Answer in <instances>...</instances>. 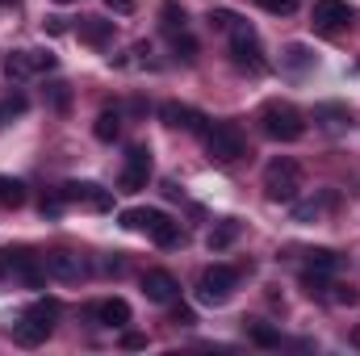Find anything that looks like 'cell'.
<instances>
[{
	"label": "cell",
	"instance_id": "obj_18",
	"mask_svg": "<svg viewBox=\"0 0 360 356\" xmlns=\"http://www.w3.org/2000/svg\"><path fill=\"white\" fill-rule=\"evenodd\" d=\"M243 331H248V336H252V344H260V348H276V344H281V331L269 327V323H260V319H248V323H243Z\"/></svg>",
	"mask_w": 360,
	"mask_h": 356
},
{
	"label": "cell",
	"instance_id": "obj_25",
	"mask_svg": "<svg viewBox=\"0 0 360 356\" xmlns=\"http://www.w3.org/2000/svg\"><path fill=\"white\" fill-rule=\"evenodd\" d=\"M310 63H314V55H310V51H306L302 42H293V46L285 51V68H293V72H306Z\"/></svg>",
	"mask_w": 360,
	"mask_h": 356
},
{
	"label": "cell",
	"instance_id": "obj_13",
	"mask_svg": "<svg viewBox=\"0 0 360 356\" xmlns=\"http://www.w3.org/2000/svg\"><path fill=\"white\" fill-rule=\"evenodd\" d=\"M46 272H51L55 281H80V276H84V260H80L76 252H51V256H46Z\"/></svg>",
	"mask_w": 360,
	"mask_h": 356
},
{
	"label": "cell",
	"instance_id": "obj_33",
	"mask_svg": "<svg viewBox=\"0 0 360 356\" xmlns=\"http://www.w3.org/2000/svg\"><path fill=\"white\" fill-rule=\"evenodd\" d=\"M63 205H68V201H63V193L46 197V201H42V218H59V214H63Z\"/></svg>",
	"mask_w": 360,
	"mask_h": 356
},
{
	"label": "cell",
	"instance_id": "obj_40",
	"mask_svg": "<svg viewBox=\"0 0 360 356\" xmlns=\"http://www.w3.org/2000/svg\"><path fill=\"white\" fill-rule=\"evenodd\" d=\"M352 344H356V348H360V327H356V331H352Z\"/></svg>",
	"mask_w": 360,
	"mask_h": 356
},
{
	"label": "cell",
	"instance_id": "obj_7",
	"mask_svg": "<svg viewBox=\"0 0 360 356\" xmlns=\"http://www.w3.org/2000/svg\"><path fill=\"white\" fill-rule=\"evenodd\" d=\"M231 59H235V68H248V72H264L269 68L264 51H260V38H256V30L248 21H239L231 30Z\"/></svg>",
	"mask_w": 360,
	"mask_h": 356
},
{
	"label": "cell",
	"instance_id": "obj_4",
	"mask_svg": "<svg viewBox=\"0 0 360 356\" xmlns=\"http://www.w3.org/2000/svg\"><path fill=\"white\" fill-rule=\"evenodd\" d=\"M205 155H210L214 164H235V160H243V155H248L243 130H239L235 122H214V126L205 130Z\"/></svg>",
	"mask_w": 360,
	"mask_h": 356
},
{
	"label": "cell",
	"instance_id": "obj_1",
	"mask_svg": "<svg viewBox=\"0 0 360 356\" xmlns=\"http://www.w3.org/2000/svg\"><path fill=\"white\" fill-rule=\"evenodd\" d=\"M122 227H126V231H147L160 248H176V243H184L180 222H172V218L160 214V210H122Z\"/></svg>",
	"mask_w": 360,
	"mask_h": 356
},
{
	"label": "cell",
	"instance_id": "obj_16",
	"mask_svg": "<svg viewBox=\"0 0 360 356\" xmlns=\"http://www.w3.org/2000/svg\"><path fill=\"white\" fill-rule=\"evenodd\" d=\"M80 38L92 42V46H105V42L113 38V21H105V17H84V21H80Z\"/></svg>",
	"mask_w": 360,
	"mask_h": 356
},
{
	"label": "cell",
	"instance_id": "obj_36",
	"mask_svg": "<svg viewBox=\"0 0 360 356\" xmlns=\"http://www.w3.org/2000/svg\"><path fill=\"white\" fill-rule=\"evenodd\" d=\"M172 323H180V327H193V323H197V314H193L188 306H176V314H172Z\"/></svg>",
	"mask_w": 360,
	"mask_h": 356
},
{
	"label": "cell",
	"instance_id": "obj_12",
	"mask_svg": "<svg viewBox=\"0 0 360 356\" xmlns=\"http://www.w3.org/2000/svg\"><path fill=\"white\" fill-rule=\"evenodd\" d=\"M160 117H164L172 130H188V134H197V130L205 126V113H201V109H193V105H180V101L160 105Z\"/></svg>",
	"mask_w": 360,
	"mask_h": 356
},
{
	"label": "cell",
	"instance_id": "obj_17",
	"mask_svg": "<svg viewBox=\"0 0 360 356\" xmlns=\"http://www.w3.org/2000/svg\"><path fill=\"white\" fill-rule=\"evenodd\" d=\"M235 239H239V222H235V218H226V222H218V227L210 231V239H205V243H210V252H226Z\"/></svg>",
	"mask_w": 360,
	"mask_h": 356
},
{
	"label": "cell",
	"instance_id": "obj_15",
	"mask_svg": "<svg viewBox=\"0 0 360 356\" xmlns=\"http://www.w3.org/2000/svg\"><path fill=\"white\" fill-rule=\"evenodd\" d=\"M46 336H51V323H38V319H30V314H21V323H13V340H17L21 348H38Z\"/></svg>",
	"mask_w": 360,
	"mask_h": 356
},
{
	"label": "cell",
	"instance_id": "obj_41",
	"mask_svg": "<svg viewBox=\"0 0 360 356\" xmlns=\"http://www.w3.org/2000/svg\"><path fill=\"white\" fill-rule=\"evenodd\" d=\"M55 4H72V0H55Z\"/></svg>",
	"mask_w": 360,
	"mask_h": 356
},
{
	"label": "cell",
	"instance_id": "obj_14",
	"mask_svg": "<svg viewBox=\"0 0 360 356\" xmlns=\"http://www.w3.org/2000/svg\"><path fill=\"white\" fill-rule=\"evenodd\" d=\"M92 319H96L101 327H126V323H130V306H126L122 298H105V302L92 306Z\"/></svg>",
	"mask_w": 360,
	"mask_h": 356
},
{
	"label": "cell",
	"instance_id": "obj_35",
	"mask_svg": "<svg viewBox=\"0 0 360 356\" xmlns=\"http://www.w3.org/2000/svg\"><path fill=\"white\" fill-rule=\"evenodd\" d=\"M122 348L139 352V348H147V336H143V331H126V336H122Z\"/></svg>",
	"mask_w": 360,
	"mask_h": 356
},
{
	"label": "cell",
	"instance_id": "obj_28",
	"mask_svg": "<svg viewBox=\"0 0 360 356\" xmlns=\"http://www.w3.org/2000/svg\"><path fill=\"white\" fill-rule=\"evenodd\" d=\"M172 46H176V55L184 59V63H193V59H197V38H193V34H184V30H180Z\"/></svg>",
	"mask_w": 360,
	"mask_h": 356
},
{
	"label": "cell",
	"instance_id": "obj_21",
	"mask_svg": "<svg viewBox=\"0 0 360 356\" xmlns=\"http://www.w3.org/2000/svg\"><path fill=\"white\" fill-rule=\"evenodd\" d=\"M314 117H323L331 130H344V126H352V113L344 109V105H335V101H327V105H319L314 109Z\"/></svg>",
	"mask_w": 360,
	"mask_h": 356
},
{
	"label": "cell",
	"instance_id": "obj_34",
	"mask_svg": "<svg viewBox=\"0 0 360 356\" xmlns=\"http://www.w3.org/2000/svg\"><path fill=\"white\" fill-rule=\"evenodd\" d=\"M17 113H25V96H8V101L0 105V122H4V117H17Z\"/></svg>",
	"mask_w": 360,
	"mask_h": 356
},
{
	"label": "cell",
	"instance_id": "obj_37",
	"mask_svg": "<svg viewBox=\"0 0 360 356\" xmlns=\"http://www.w3.org/2000/svg\"><path fill=\"white\" fill-rule=\"evenodd\" d=\"M51 96H55L59 109H68V101H72V96H68V84H51Z\"/></svg>",
	"mask_w": 360,
	"mask_h": 356
},
{
	"label": "cell",
	"instance_id": "obj_38",
	"mask_svg": "<svg viewBox=\"0 0 360 356\" xmlns=\"http://www.w3.org/2000/svg\"><path fill=\"white\" fill-rule=\"evenodd\" d=\"M105 4H109L113 13H134V4H139V0H105Z\"/></svg>",
	"mask_w": 360,
	"mask_h": 356
},
{
	"label": "cell",
	"instance_id": "obj_2",
	"mask_svg": "<svg viewBox=\"0 0 360 356\" xmlns=\"http://www.w3.org/2000/svg\"><path fill=\"white\" fill-rule=\"evenodd\" d=\"M260 122H264V134L276 143H297L306 134V117L289 105V101H269L260 109Z\"/></svg>",
	"mask_w": 360,
	"mask_h": 356
},
{
	"label": "cell",
	"instance_id": "obj_20",
	"mask_svg": "<svg viewBox=\"0 0 360 356\" xmlns=\"http://www.w3.org/2000/svg\"><path fill=\"white\" fill-rule=\"evenodd\" d=\"M4 76H8V80H30V76H34L30 51H13V55L4 59Z\"/></svg>",
	"mask_w": 360,
	"mask_h": 356
},
{
	"label": "cell",
	"instance_id": "obj_29",
	"mask_svg": "<svg viewBox=\"0 0 360 356\" xmlns=\"http://www.w3.org/2000/svg\"><path fill=\"white\" fill-rule=\"evenodd\" d=\"M331 201H335V197L327 193L323 201H310V205H297V210H293V218H297V222H310V218H319V214H323V205H331Z\"/></svg>",
	"mask_w": 360,
	"mask_h": 356
},
{
	"label": "cell",
	"instance_id": "obj_19",
	"mask_svg": "<svg viewBox=\"0 0 360 356\" xmlns=\"http://www.w3.org/2000/svg\"><path fill=\"white\" fill-rule=\"evenodd\" d=\"M92 134H96L101 143H113V139L122 134V113H117V109H105V113L96 117V126H92Z\"/></svg>",
	"mask_w": 360,
	"mask_h": 356
},
{
	"label": "cell",
	"instance_id": "obj_26",
	"mask_svg": "<svg viewBox=\"0 0 360 356\" xmlns=\"http://www.w3.org/2000/svg\"><path fill=\"white\" fill-rule=\"evenodd\" d=\"M239 21H243V17H239V13H231V8H210V25H214V30H226V34H231Z\"/></svg>",
	"mask_w": 360,
	"mask_h": 356
},
{
	"label": "cell",
	"instance_id": "obj_3",
	"mask_svg": "<svg viewBox=\"0 0 360 356\" xmlns=\"http://www.w3.org/2000/svg\"><path fill=\"white\" fill-rule=\"evenodd\" d=\"M297 193H302V164L289 160V155L272 160L269 168H264V197L289 205V201H297Z\"/></svg>",
	"mask_w": 360,
	"mask_h": 356
},
{
	"label": "cell",
	"instance_id": "obj_31",
	"mask_svg": "<svg viewBox=\"0 0 360 356\" xmlns=\"http://www.w3.org/2000/svg\"><path fill=\"white\" fill-rule=\"evenodd\" d=\"M264 13H272V17H289L293 8H297V0H256Z\"/></svg>",
	"mask_w": 360,
	"mask_h": 356
},
{
	"label": "cell",
	"instance_id": "obj_10",
	"mask_svg": "<svg viewBox=\"0 0 360 356\" xmlns=\"http://www.w3.org/2000/svg\"><path fill=\"white\" fill-rule=\"evenodd\" d=\"M143 293H147L151 302H160V306H172L180 298V281L168 268H151V272L143 276Z\"/></svg>",
	"mask_w": 360,
	"mask_h": 356
},
{
	"label": "cell",
	"instance_id": "obj_6",
	"mask_svg": "<svg viewBox=\"0 0 360 356\" xmlns=\"http://www.w3.org/2000/svg\"><path fill=\"white\" fill-rule=\"evenodd\" d=\"M0 272H8L13 281L30 285V289H42L46 285V260H38L34 252H0Z\"/></svg>",
	"mask_w": 360,
	"mask_h": 356
},
{
	"label": "cell",
	"instance_id": "obj_5",
	"mask_svg": "<svg viewBox=\"0 0 360 356\" xmlns=\"http://www.w3.org/2000/svg\"><path fill=\"white\" fill-rule=\"evenodd\" d=\"M235 285H239V268L210 265L201 272V281H197V298H201L205 306H222V302L235 293Z\"/></svg>",
	"mask_w": 360,
	"mask_h": 356
},
{
	"label": "cell",
	"instance_id": "obj_8",
	"mask_svg": "<svg viewBox=\"0 0 360 356\" xmlns=\"http://www.w3.org/2000/svg\"><path fill=\"white\" fill-rule=\"evenodd\" d=\"M147 180H151V147L134 143V147L126 151V164H122L117 189H122V193H139V189H147Z\"/></svg>",
	"mask_w": 360,
	"mask_h": 356
},
{
	"label": "cell",
	"instance_id": "obj_23",
	"mask_svg": "<svg viewBox=\"0 0 360 356\" xmlns=\"http://www.w3.org/2000/svg\"><path fill=\"white\" fill-rule=\"evenodd\" d=\"M160 17H164V30H172V34H180V30H184V21H188V13H184V4H176V0H164V8H160Z\"/></svg>",
	"mask_w": 360,
	"mask_h": 356
},
{
	"label": "cell",
	"instance_id": "obj_24",
	"mask_svg": "<svg viewBox=\"0 0 360 356\" xmlns=\"http://www.w3.org/2000/svg\"><path fill=\"white\" fill-rule=\"evenodd\" d=\"M25 314H30V319H38V323H51V327H55V319H59V302H55V298H38Z\"/></svg>",
	"mask_w": 360,
	"mask_h": 356
},
{
	"label": "cell",
	"instance_id": "obj_30",
	"mask_svg": "<svg viewBox=\"0 0 360 356\" xmlns=\"http://www.w3.org/2000/svg\"><path fill=\"white\" fill-rule=\"evenodd\" d=\"M331 302H340V306H356L360 302V293L352 289V285H331V293H327Z\"/></svg>",
	"mask_w": 360,
	"mask_h": 356
},
{
	"label": "cell",
	"instance_id": "obj_27",
	"mask_svg": "<svg viewBox=\"0 0 360 356\" xmlns=\"http://www.w3.org/2000/svg\"><path fill=\"white\" fill-rule=\"evenodd\" d=\"M335 265H340V256H335L331 248H314V252H310V268H314V272H331Z\"/></svg>",
	"mask_w": 360,
	"mask_h": 356
},
{
	"label": "cell",
	"instance_id": "obj_22",
	"mask_svg": "<svg viewBox=\"0 0 360 356\" xmlns=\"http://www.w3.org/2000/svg\"><path fill=\"white\" fill-rule=\"evenodd\" d=\"M0 205H8V210L25 205V184L17 177H0Z\"/></svg>",
	"mask_w": 360,
	"mask_h": 356
},
{
	"label": "cell",
	"instance_id": "obj_39",
	"mask_svg": "<svg viewBox=\"0 0 360 356\" xmlns=\"http://www.w3.org/2000/svg\"><path fill=\"white\" fill-rule=\"evenodd\" d=\"M46 30H51V34H63L68 25H63V17H46Z\"/></svg>",
	"mask_w": 360,
	"mask_h": 356
},
{
	"label": "cell",
	"instance_id": "obj_9",
	"mask_svg": "<svg viewBox=\"0 0 360 356\" xmlns=\"http://www.w3.org/2000/svg\"><path fill=\"white\" fill-rule=\"evenodd\" d=\"M59 193H63V201H80V205H92V210H113V193L101 189L96 180H68Z\"/></svg>",
	"mask_w": 360,
	"mask_h": 356
},
{
	"label": "cell",
	"instance_id": "obj_32",
	"mask_svg": "<svg viewBox=\"0 0 360 356\" xmlns=\"http://www.w3.org/2000/svg\"><path fill=\"white\" fill-rule=\"evenodd\" d=\"M30 63H34V72H51L55 68V55L51 51H30Z\"/></svg>",
	"mask_w": 360,
	"mask_h": 356
},
{
	"label": "cell",
	"instance_id": "obj_11",
	"mask_svg": "<svg viewBox=\"0 0 360 356\" xmlns=\"http://www.w3.org/2000/svg\"><path fill=\"white\" fill-rule=\"evenodd\" d=\"M352 21V4L348 0H314V25L319 30H344Z\"/></svg>",
	"mask_w": 360,
	"mask_h": 356
}]
</instances>
